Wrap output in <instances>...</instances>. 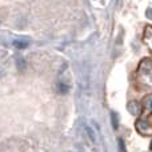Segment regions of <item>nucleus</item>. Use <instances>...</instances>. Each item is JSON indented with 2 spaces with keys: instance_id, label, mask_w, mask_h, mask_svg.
Listing matches in <instances>:
<instances>
[{
  "instance_id": "3",
  "label": "nucleus",
  "mask_w": 152,
  "mask_h": 152,
  "mask_svg": "<svg viewBox=\"0 0 152 152\" xmlns=\"http://www.w3.org/2000/svg\"><path fill=\"white\" fill-rule=\"evenodd\" d=\"M58 92H60V94H67V92L69 91V86L68 84H64L63 81H60V83H58Z\"/></svg>"
},
{
  "instance_id": "1",
  "label": "nucleus",
  "mask_w": 152,
  "mask_h": 152,
  "mask_svg": "<svg viewBox=\"0 0 152 152\" xmlns=\"http://www.w3.org/2000/svg\"><path fill=\"white\" fill-rule=\"evenodd\" d=\"M127 108H128V111L132 113V115H137V113L140 112V107H139V104H137L136 102H129Z\"/></svg>"
},
{
  "instance_id": "6",
  "label": "nucleus",
  "mask_w": 152,
  "mask_h": 152,
  "mask_svg": "<svg viewBox=\"0 0 152 152\" xmlns=\"http://www.w3.org/2000/svg\"><path fill=\"white\" fill-rule=\"evenodd\" d=\"M145 15H147L148 19H151V20H152V8H148L147 12H145Z\"/></svg>"
},
{
  "instance_id": "2",
  "label": "nucleus",
  "mask_w": 152,
  "mask_h": 152,
  "mask_svg": "<svg viewBox=\"0 0 152 152\" xmlns=\"http://www.w3.org/2000/svg\"><path fill=\"white\" fill-rule=\"evenodd\" d=\"M16 67H18L19 71H26L27 68V61L23 58H18L16 59Z\"/></svg>"
},
{
  "instance_id": "7",
  "label": "nucleus",
  "mask_w": 152,
  "mask_h": 152,
  "mask_svg": "<svg viewBox=\"0 0 152 152\" xmlns=\"http://www.w3.org/2000/svg\"><path fill=\"white\" fill-rule=\"evenodd\" d=\"M151 150H152V143H151Z\"/></svg>"
},
{
  "instance_id": "5",
  "label": "nucleus",
  "mask_w": 152,
  "mask_h": 152,
  "mask_svg": "<svg viewBox=\"0 0 152 152\" xmlns=\"http://www.w3.org/2000/svg\"><path fill=\"white\" fill-rule=\"evenodd\" d=\"M112 123H113V127H115V128H118V120H116V115H115V113H112Z\"/></svg>"
},
{
  "instance_id": "4",
  "label": "nucleus",
  "mask_w": 152,
  "mask_h": 152,
  "mask_svg": "<svg viewBox=\"0 0 152 152\" xmlns=\"http://www.w3.org/2000/svg\"><path fill=\"white\" fill-rule=\"evenodd\" d=\"M13 45H15L16 48H20V50H23V48H26L27 45H28V43H26V42H19V40H16V42H13Z\"/></svg>"
}]
</instances>
